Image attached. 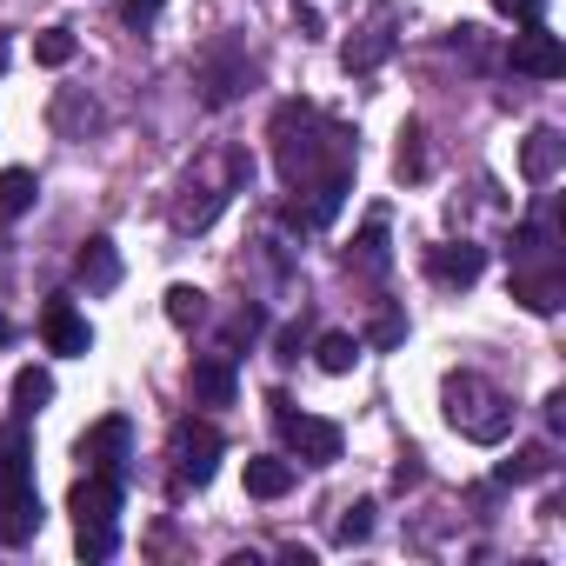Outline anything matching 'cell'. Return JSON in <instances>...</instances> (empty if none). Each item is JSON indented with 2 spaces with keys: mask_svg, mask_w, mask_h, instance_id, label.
Masks as SVG:
<instances>
[{
  "mask_svg": "<svg viewBox=\"0 0 566 566\" xmlns=\"http://www.w3.org/2000/svg\"><path fill=\"white\" fill-rule=\"evenodd\" d=\"M247 81H253V61H247L240 48H220V54L207 61V74H200V101H207V107H227V101H240Z\"/></svg>",
  "mask_w": 566,
  "mask_h": 566,
  "instance_id": "obj_11",
  "label": "cell"
},
{
  "mask_svg": "<svg viewBox=\"0 0 566 566\" xmlns=\"http://www.w3.org/2000/svg\"><path fill=\"white\" fill-rule=\"evenodd\" d=\"M74 546H81V559H114V546H120V533H81Z\"/></svg>",
  "mask_w": 566,
  "mask_h": 566,
  "instance_id": "obj_31",
  "label": "cell"
},
{
  "mask_svg": "<svg viewBox=\"0 0 566 566\" xmlns=\"http://www.w3.org/2000/svg\"><path fill=\"white\" fill-rule=\"evenodd\" d=\"M48 400H54V374H48V367H21V374H14V413L34 420Z\"/></svg>",
  "mask_w": 566,
  "mask_h": 566,
  "instance_id": "obj_22",
  "label": "cell"
},
{
  "mask_svg": "<svg viewBox=\"0 0 566 566\" xmlns=\"http://www.w3.org/2000/svg\"><path fill=\"white\" fill-rule=\"evenodd\" d=\"M0 74H8V34H0Z\"/></svg>",
  "mask_w": 566,
  "mask_h": 566,
  "instance_id": "obj_36",
  "label": "cell"
},
{
  "mask_svg": "<svg viewBox=\"0 0 566 566\" xmlns=\"http://www.w3.org/2000/svg\"><path fill=\"white\" fill-rule=\"evenodd\" d=\"M220 453H227L220 427H207V420H180V427H174V473H180L187 486H207L213 467H220Z\"/></svg>",
  "mask_w": 566,
  "mask_h": 566,
  "instance_id": "obj_5",
  "label": "cell"
},
{
  "mask_svg": "<svg viewBox=\"0 0 566 566\" xmlns=\"http://www.w3.org/2000/svg\"><path fill=\"white\" fill-rule=\"evenodd\" d=\"M440 413H447V427H453L460 440H473V447H500V440L513 433V400H506L486 374H447Z\"/></svg>",
  "mask_w": 566,
  "mask_h": 566,
  "instance_id": "obj_2",
  "label": "cell"
},
{
  "mask_svg": "<svg viewBox=\"0 0 566 566\" xmlns=\"http://www.w3.org/2000/svg\"><path fill=\"white\" fill-rule=\"evenodd\" d=\"M400 334H407V321H400V314H380V327H374V340H380V347H394Z\"/></svg>",
  "mask_w": 566,
  "mask_h": 566,
  "instance_id": "obj_33",
  "label": "cell"
},
{
  "mask_svg": "<svg viewBox=\"0 0 566 566\" xmlns=\"http://www.w3.org/2000/svg\"><path fill=\"white\" fill-rule=\"evenodd\" d=\"M34 193H41L34 167H8V174H0V220H21L34 207Z\"/></svg>",
  "mask_w": 566,
  "mask_h": 566,
  "instance_id": "obj_21",
  "label": "cell"
},
{
  "mask_svg": "<svg viewBox=\"0 0 566 566\" xmlns=\"http://www.w3.org/2000/svg\"><path fill=\"white\" fill-rule=\"evenodd\" d=\"M387 54H394V34H387V28H360V34L340 48V67H347V74H374V67H387Z\"/></svg>",
  "mask_w": 566,
  "mask_h": 566,
  "instance_id": "obj_18",
  "label": "cell"
},
{
  "mask_svg": "<svg viewBox=\"0 0 566 566\" xmlns=\"http://www.w3.org/2000/svg\"><path fill=\"white\" fill-rule=\"evenodd\" d=\"M266 407H273L280 440H287L307 467H334V460H340V427H334V420H321V413H294V400H287V394H273Z\"/></svg>",
  "mask_w": 566,
  "mask_h": 566,
  "instance_id": "obj_4",
  "label": "cell"
},
{
  "mask_svg": "<svg viewBox=\"0 0 566 566\" xmlns=\"http://www.w3.org/2000/svg\"><path fill=\"white\" fill-rule=\"evenodd\" d=\"M233 394H240L233 354H200V360H193V400H200V407H233Z\"/></svg>",
  "mask_w": 566,
  "mask_h": 566,
  "instance_id": "obj_14",
  "label": "cell"
},
{
  "mask_svg": "<svg viewBox=\"0 0 566 566\" xmlns=\"http://www.w3.org/2000/svg\"><path fill=\"white\" fill-rule=\"evenodd\" d=\"M546 427H553V433L566 427V394H546Z\"/></svg>",
  "mask_w": 566,
  "mask_h": 566,
  "instance_id": "obj_35",
  "label": "cell"
},
{
  "mask_svg": "<svg viewBox=\"0 0 566 566\" xmlns=\"http://www.w3.org/2000/svg\"><path fill=\"white\" fill-rule=\"evenodd\" d=\"M513 301L526 307V314H559V301H566V266H559V253L553 260H526V266H513Z\"/></svg>",
  "mask_w": 566,
  "mask_h": 566,
  "instance_id": "obj_7",
  "label": "cell"
},
{
  "mask_svg": "<svg viewBox=\"0 0 566 566\" xmlns=\"http://www.w3.org/2000/svg\"><path fill=\"white\" fill-rule=\"evenodd\" d=\"M160 8H167V0H120V21H127V28H154Z\"/></svg>",
  "mask_w": 566,
  "mask_h": 566,
  "instance_id": "obj_30",
  "label": "cell"
},
{
  "mask_svg": "<svg viewBox=\"0 0 566 566\" xmlns=\"http://www.w3.org/2000/svg\"><path fill=\"white\" fill-rule=\"evenodd\" d=\"M273 160H280V180L301 193V187H314V180L354 174V140H347L340 127H327L321 107L287 101V107L273 114Z\"/></svg>",
  "mask_w": 566,
  "mask_h": 566,
  "instance_id": "obj_1",
  "label": "cell"
},
{
  "mask_svg": "<svg viewBox=\"0 0 566 566\" xmlns=\"http://www.w3.org/2000/svg\"><path fill=\"white\" fill-rule=\"evenodd\" d=\"M74 280L87 294H114L120 287V247L107 240V233H94L87 247H81V260H74Z\"/></svg>",
  "mask_w": 566,
  "mask_h": 566,
  "instance_id": "obj_12",
  "label": "cell"
},
{
  "mask_svg": "<svg viewBox=\"0 0 566 566\" xmlns=\"http://www.w3.org/2000/svg\"><path fill=\"white\" fill-rule=\"evenodd\" d=\"M493 8H500L506 21H520V28H539V21H546V0H493Z\"/></svg>",
  "mask_w": 566,
  "mask_h": 566,
  "instance_id": "obj_29",
  "label": "cell"
},
{
  "mask_svg": "<svg viewBox=\"0 0 566 566\" xmlns=\"http://www.w3.org/2000/svg\"><path fill=\"white\" fill-rule=\"evenodd\" d=\"M427 273L440 280V287H473V280L486 273V247H473V240H440V247H427Z\"/></svg>",
  "mask_w": 566,
  "mask_h": 566,
  "instance_id": "obj_10",
  "label": "cell"
},
{
  "mask_svg": "<svg viewBox=\"0 0 566 566\" xmlns=\"http://www.w3.org/2000/svg\"><path fill=\"white\" fill-rule=\"evenodd\" d=\"M294 28H301L307 41H321V34H327V21H321V8H294Z\"/></svg>",
  "mask_w": 566,
  "mask_h": 566,
  "instance_id": "obj_32",
  "label": "cell"
},
{
  "mask_svg": "<svg viewBox=\"0 0 566 566\" xmlns=\"http://www.w3.org/2000/svg\"><path fill=\"white\" fill-rule=\"evenodd\" d=\"M559 167H566V140H559V127H533L526 147H520V174H526L533 187H546Z\"/></svg>",
  "mask_w": 566,
  "mask_h": 566,
  "instance_id": "obj_16",
  "label": "cell"
},
{
  "mask_svg": "<svg viewBox=\"0 0 566 566\" xmlns=\"http://www.w3.org/2000/svg\"><path fill=\"white\" fill-rule=\"evenodd\" d=\"M41 340H48V354H87L94 347V327H87V314L74 307V301H48L41 307Z\"/></svg>",
  "mask_w": 566,
  "mask_h": 566,
  "instance_id": "obj_9",
  "label": "cell"
},
{
  "mask_svg": "<svg viewBox=\"0 0 566 566\" xmlns=\"http://www.w3.org/2000/svg\"><path fill=\"white\" fill-rule=\"evenodd\" d=\"M67 513H74V533H114V520H120V473H87V480H74Z\"/></svg>",
  "mask_w": 566,
  "mask_h": 566,
  "instance_id": "obj_6",
  "label": "cell"
},
{
  "mask_svg": "<svg viewBox=\"0 0 566 566\" xmlns=\"http://www.w3.org/2000/svg\"><path fill=\"white\" fill-rule=\"evenodd\" d=\"M41 493L28 486V493H0V546H28L34 533H41Z\"/></svg>",
  "mask_w": 566,
  "mask_h": 566,
  "instance_id": "obj_15",
  "label": "cell"
},
{
  "mask_svg": "<svg viewBox=\"0 0 566 566\" xmlns=\"http://www.w3.org/2000/svg\"><path fill=\"white\" fill-rule=\"evenodd\" d=\"M34 486V460H28V433L0 427V493H28Z\"/></svg>",
  "mask_w": 566,
  "mask_h": 566,
  "instance_id": "obj_17",
  "label": "cell"
},
{
  "mask_svg": "<svg viewBox=\"0 0 566 566\" xmlns=\"http://www.w3.org/2000/svg\"><path fill=\"white\" fill-rule=\"evenodd\" d=\"M167 321H174V327H200V321H207V294L187 287V280H174V287H167Z\"/></svg>",
  "mask_w": 566,
  "mask_h": 566,
  "instance_id": "obj_25",
  "label": "cell"
},
{
  "mask_svg": "<svg viewBox=\"0 0 566 566\" xmlns=\"http://www.w3.org/2000/svg\"><path fill=\"white\" fill-rule=\"evenodd\" d=\"M347 260H354L360 273H387V260H394V253H387V213H374V220L360 227V240L347 247Z\"/></svg>",
  "mask_w": 566,
  "mask_h": 566,
  "instance_id": "obj_19",
  "label": "cell"
},
{
  "mask_svg": "<svg viewBox=\"0 0 566 566\" xmlns=\"http://www.w3.org/2000/svg\"><path fill=\"white\" fill-rule=\"evenodd\" d=\"M127 420H101V427H87L81 433V460H87V473H120L127 467Z\"/></svg>",
  "mask_w": 566,
  "mask_h": 566,
  "instance_id": "obj_13",
  "label": "cell"
},
{
  "mask_svg": "<svg viewBox=\"0 0 566 566\" xmlns=\"http://www.w3.org/2000/svg\"><path fill=\"white\" fill-rule=\"evenodd\" d=\"M294 486V460H247V493L253 500H280V493H287Z\"/></svg>",
  "mask_w": 566,
  "mask_h": 566,
  "instance_id": "obj_20",
  "label": "cell"
},
{
  "mask_svg": "<svg viewBox=\"0 0 566 566\" xmlns=\"http://www.w3.org/2000/svg\"><path fill=\"white\" fill-rule=\"evenodd\" d=\"M360 539H374V500H354L340 513V546H360Z\"/></svg>",
  "mask_w": 566,
  "mask_h": 566,
  "instance_id": "obj_28",
  "label": "cell"
},
{
  "mask_svg": "<svg viewBox=\"0 0 566 566\" xmlns=\"http://www.w3.org/2000/svg\"><path fill=\"white\" fill-rule=\"evenodd\" d=\"M240 187H247V154H213L207 174L187 180V200L174 207V220H180L187 233H200V227H213V213H220Z\"/></svg>",
  "mask_w": 566,
  "mask_h": 566,
  "instance_id": "obj_3",
  "label": "cell"
},
{
  "mask_svg": "<svg viewBox=\"0 0 566 566\" xmlns=\"http://www.w3.org/2000/svg\"><path fill=\"white\" fill-rule=\"evenodd\" d=\"M34 61H41V67H67V61H74V34H67V28H48V34L34 41Z\"/></svg>",
  "mask_w": 566,
  "mask_h": 566,
  "instance_id": "obj_27",
  "label": "cell"
},
{
  "mask_svg": "<svg viewBox=\"0 0 566 566\" xmlns=\"http://www.w3.org/2000/svg\"><path fill=\"white\" fill-rule=\"evenodd\" d=\"M394 174H400V180H420V174H427V147H420V127H413V120H407V134H400Z\"/></svg>",
  "mask_w": 566,
  "mask_h": 566,
  "instance_id": "obj_26",
  "label": "cell"
},
{
  "mask_svg": "<svg viewBox=\"0 0 566 566\" xmlns=\"http://www.w3.org/2000/svg\"><path fill=\"white\" fill-rule=\"evenodd\" d=\"M506 67H513V74H526V81H559V74H566V48H559V34L526 28V34H513Z\"/></svg>",
  "mask_w": 566,
  "mask_h": 566,
  "instance_id": "obj_8",
  "label": "cell"
},
{
  "mask_svg": "<svg viewBox=\"0 0 566 566\" xmlns=\"http://www.w3.org/2000/svg\"><path fill=\"white\" fill-rule=\"evenodd\" d=\"M420 473H427V467H420V453H407V460L394 467V486H420Z\"/></svg>",
  "mask_w": 566,
  "mask_h": 566,
  "instance_id": "obj_34",
  "label": "cell"
},
{
  "mask_svg": "<svg viewBox=\"0 0 566 566\" xmlns=\"http://www.w3.org/2000/svg\"><path fill=\"white\" fill-rule=\"evenodd\" d=\"M546 473H553L546 447H520L513 460H500V486H526V480H546Z\"/></svg>",
  "mask_w": 566,
  "mask_h": 566,
  "instance_id": "obj_23",
  "label": "cell"
},
{
  "mask_svg": "<svg viewBox=\"0 0 566 566\" xmlns=\"http://www.w3.org/2000/svg\"><path fill=\"white\" fill-rule=\"evenodd\" d=\"M314 360H321V374H354L360 367V340L354 334H321Z\"/></svg>",
  "mask_w": 566,
  "mask_h": 566,
  "instance_id": "obj_24",
  "label": "cell"
}]
</instances>
